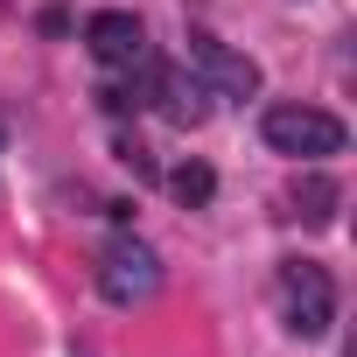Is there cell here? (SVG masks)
I'll return each mask as SVG.
<instances>
[{
	"label": "cell",
	"instance_id": "6da1fadb",
	"mask_svg": "<svg viewBox=\"0 0 357 357\" xmlns=\"http://www.w3.org/2000/svg\"><path fill=\"white\" fill-rule=\"evenodd\" d=\"M259 133H266L273 154H294V161H329V154H343V119L322 112V105H266Z\"/></svg>",
	"mask_w": 357,
	"mask_h": 357
},
{
	"label": "cell",
	"instance_id": "7a4b0ae2",
	"mask_svg": "<svg viewBox=\"0 0 357 357\" xmlns=\"http://www.w3.org/2000/svg\"><path fill=\"white\" fill-rule=\"evenodd\" d=\"M98 294H105L112 308H140V301H154V294H161V259H154V245H140V238H112V245L98 252Z\"/></svg>",
	"mask_w": 357,
	"mask_h": 357
},
{
	"label": "cell",
	"instance_id": "3957f363",
	"mask_svg": "<svg viewBox=\"0 0 357 357\" xmlns=\"http://www.w3.org/2000/svg\"><path fill=\"white\" fill-rule=\"evenodd\" d=\"M280 294H287V329L294 336H322L336 322V280L322 259H287L280 266Z\"/></svg>",
	"mask_w": 357,
	"mask_h": 357
},
{
	"label": "cell",
	"instance_id": "277c9868",
	"mask_svg": "<svg viewBox=\"0 0 357 357\" xmlns=\"http://www.w3.org/2000/svg\"><path fill=\"white\" fill-rule=\"evenodd\" d=\"M190 70H197V84L218 91V98H252V91H259V63L238 56V50H225L218 36H190Z\"/></svg>",
	"mask_w": 357,
	"mask_h": 357
},
{
	"label": "cell",
	"instance_id": "5b68a950",
	"mask_svg": "<svg viewBox=\"0 0 357 357\" xmlns=\"http://www.w3.org/2000/svg\"><path fill=\"white\" fill-rule=\"evenodd\" d=\"M84 50H91L105 70H126V63H140V50H147V29H140V15H126V8H105V15H91V22H84Z\"/></svg>",
	"mask_w": 357,
	"mask_h": 357
},
{
	"label": "cell",
	"instance_id": "8992f818",
	"mask_svg": "<svg viewBox=\"0 0 357 357\" xmlns=\"http://www.w3.org/2000/svg\"><path fill=\"white\" fill-rule=\"evenodd\" d=\"M154 105H161L168 126H183V133H197V126L211 119V91H204L197 70H183V63H161V70H154Z\"/></svg>",
	"mask_w": 357,
	"mask_h": 357
},
{
	"label": "cell",
	"instance_id": "52a82bcc",
	"mask_svg": "<svg viewBox=\"0 0 357 357\" xmlns=\"http://www.w3.org/2000/svg\"><path fill=\"white\" fill-rule=\"evenodd\" d=\"M287 204H294V218H301V225H329V218H336V204H343V190L329 183L322 168H308V175H294Z\"/></svg>",
	"mask_w": 357,
	"mask_h": 357
},
{
	"label": "cell",
	"instance_id": "ba28073f",
	"mask_svg": "<svg viewBox=\"0 0 357 357\" xmlns=\"http://www.w3.org/2000/svg\"><path fill=\"white\" fill-rule=\"evenodd\" d=\"M168 197L183 204V211H204V204L218 197V175H211L204 161H183V168H168Z\"/></svg>",
	"mask_w": 357,
	"mask_h": 357
},
{
	"label": "cell",
	"instance_id": "9c48e42d",
	"mask_svg": "<svg viewBox=\"0 0 357 357\" xmlns=\"http://www.w3.org/2000/svg\"><path fill=\"white\" fill-rule=\"evenodd\" d=\"M112 154H119V161H126V168L140 175V183H154V154H147V147H140L133 133H119V147H112Z\"/></svg>",
	"mask_w": 357,
	"mask_h": 357
},
{
	"label": "cell",
	"instance_id": "30bf717a",
	"mask_svg": "<svg viewBox=\"0 0 357 357\" xmlns=\"http://www.w3.org/2000/svg\"><path fill=\"white\" fill-rule=\"evenodd\" d=\"M0 8H8V0H0Z\"/></svg>",
	"mask_w": 357,
	"mask_h": 357
}]
</instances>
